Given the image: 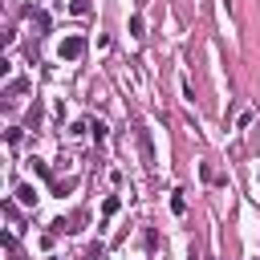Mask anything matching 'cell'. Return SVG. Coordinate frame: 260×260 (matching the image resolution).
I'll list each match as a JSON object with an SVG mask.
<instances>
[{
  "label": "cell",
  "instance_id": "obj_1",
  "mask_svg": "<svg viewBox=\"0 0 260 260\" xmlns=\"http://www.w3.org/2000/svg\"><path fill=\"white\" fill-rule=\"evenodd\" d=\"M57 53H61V61H77V57L85 53V37H65Z\"/></svg>",
  "mask_w": 260,
  "mask_h": 260
},
{
  "label": "cell",
  "instance_id": "obj_2",
  "mask_svg": "<svg viewBox=\"0 0 260 260\" xmlns=\"http://www.w3.org/2000/svg\"><path fill=\"white\" fill-rule=\"evenodd\" d=\"M16 199H20L24 207H32V203H37V191H32L28 183H20V187H16Z\"/></svg>",
  "mask_w": 260,
  "mask_h": 260
},
{
  "label": "cell",
  "instance_id": "obj_3",
  "mask_svg": "<svg viewBox=\"0 0 260 260\" xmlns=\"http://www.w3.org/2000/svg\"><path fill=\"white\" fill-rule=\"evenodd\" d=\"M24 89H28V81H24V77H16V81H8L4 98H16V93H24Z\"/></svg>",
  "mask_w": 260,
  "mask_h": 260
},
{
  "label": "cell",
  "instance_id": "obj_4",
  "mask_svg": "<svg viewBox=\"0 0 260 260\" xmlns=\"http://www.w3.org/2000/svg\"><path fill=\"white\" fill-rule=\"evenodd\" d=\"M73 187H77V183H73V179H53V191H57V195H69V191H73Z\"/></svg>",
  "mask_w": 260,
  "mask_h": 260
},
{
  "label": "cell",
  "instance_id": "obj_5",
  "mask_svg": "<svg viewBox=\"0 0 260 260\" xmlns=\"http://www.w3.org/2000/svg\"><path fill=\"white\" fill-rule=\"evenodd\" d=\"M32 24H37V32H49V12H32Z\"/></svg>",
  "mask_w": 260,
  "mask_h": 260
},
{
  "label": "cell",
  "instance_id": "obj_6",
  "mask_svg": "<svg viewBox=\"0 0 260 260\" xmlns=\"http://www.w3.org/2000/svg\"><path fill=\"white\" fill-rule=\"evenodd\" d=\"M118 207H122V199H118V195H110V199H106V203H102V211H106V215H114V211H118Z\"/></svg>",
  "mask_w": 260,
  "mask_h": 260
},
{
  "label": "cell",
  "instance_id": "obj_7",
  "mask_svg": "<svg viewBox=\"0 0 260 260\" xmlns=\"http://www.w3.org/2000/svg\"><path fill=\"white\" fill-rule=\"evenodd\" d=\"M69 12H73V16H85V12H89V4H85V0H73V4H69Z\"/></svg>",
  "mask_w": 260,
  "mask_h": 260
},
{
  "label": "cell",
  "instance_id": "obj_8",
  "mask_svg": "<svg viewBox=\"0 0 260 260\" xmlns=\"http://www.w3.org/2000/svg\"><path fill=\"white\" fill-rule=\"evenodd\" d=\"M28 162H32V171H37L41 179H49V162H41V158H28Z\"/></svg>",
  "mask_w": 260,
  "mask_h": 260
},
{
  "label": "cell",
  "instance_id": "obj_9",
  "mask_svg": "<svg viewBox=\"0 0 260 260\" xmlns=\"http://www.w3.org/2000/svg\"><path fill=\"white\" fill-rule=\"evenodd\" d=\"M171 211H175V215H183V211H187V199H183V195H175V199H171Z\"/></svg>",
  "mask_w": 260,
  "mask_h": 260
},
{
  "label": "cell",
  "instance_id": "obj_10",
  "mask_svg": "<svg viewBox=\"0 0 260 260\" xmlns=\"http://www.w3.org/2000/svg\"><path fill=\"white\" fill-rule=\"evenodd\" d=\"M130 37H142V16H130Z\"/></svg>",
  "mask_w": 260,
  "mask_h": 260
},
{
  "label": "cell",
  "instance_id": "obj_11",
  "mask_svg": "<svg viewBox=\"0 0 260 260\" xmlns=\"http://www.w3.org/2000/svg\"><path fill=\"white\" fill-rule=\"evenodd\" d=\"M49 260H57V256H49Z\"/></svg>",
  "mask_w": 260,
  "mask_h": 260
}]
</instances>
